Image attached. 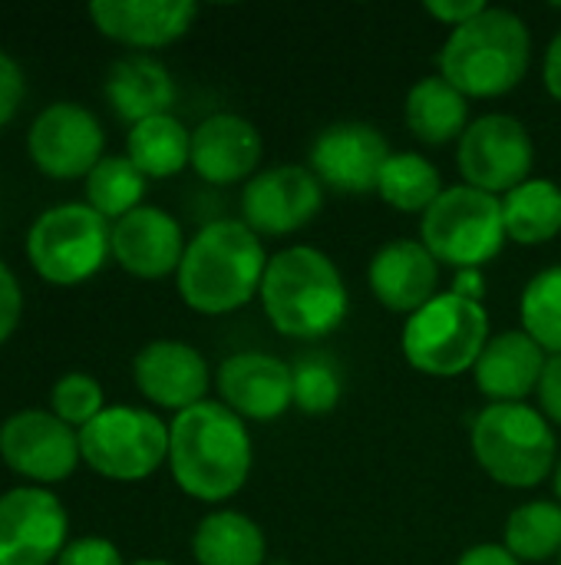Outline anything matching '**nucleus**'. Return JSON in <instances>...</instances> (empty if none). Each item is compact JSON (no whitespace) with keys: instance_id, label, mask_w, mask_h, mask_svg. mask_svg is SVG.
<instances>
[{"instance_id":"ddd939ff","label":"nucleus","mask_w":561,"mask_h":565,"mask_svg":"<svg viewBox=\"0 0 561 565\" xmlns=\"http://www.w3.org/2000/svg\"><path fill=\"white\" fill-rule=\"evenodd\" d=\"M106 149V132L83 103H50L26 132L30 162L50 179H86Z\"/></svg>"},{"instance_id":"1a4fd4ad","label":"nucleus","mask_w":561,"mask_h":565,"mask_svg":"<svg viewBox=\"0 0 561 565\" xmlns=\"http://www.w3.org/2000/svg\"><path fill=\"white\" fill-rule=\"evenodd\" d=\"M79 454L112 483H142L169 463V424L142 407H106L79 430Z\"/></svg>"},{"instance_id":"c03bdc74","label":"nucleus","mask_w":561,"mask_h":565,"mask_svg":"<svg viewBox=\"0 0 561 565\" xmlns=\"http://www.w3.org/2000/svg\"><path fill=\"white\" fill-rule=\"evenodd\" d=\"M555 565H561V556H559V559H555Z\"/></svg>"},{"instance_id":"ea45409f","label":"nucleus","mask_w":561,"mask_h":565,"mask_svg":"<svg viewBox=\"0 0 561 565\" xmlns=\"http://www.w3.org/2000/svg\"><path fill=\"white\" fill-rule=\"evenodd\" d=\"M453 295H460V298H466V301H479V305H483V295H486L483 268H463V271H453Z\"/></svg>"},{"instance_id":"a878e982","label":"nucleus","mask_w":561,"mask_h":565,"mask_svg":"<svg viewBox=\"0 0 561 565\" xmlns=\"http://www.w3.org/2000/svg\"><path fill=\"white\" fill-rule=\"evenodd\" d=\"M126 156L145 179H172L192 166V132L172 113L142 119L126 136Z\"/></svg>"},{"instance_id":"72a5a7b5","label":"nucleus","mask_w":561,"mask_h":565,"mask_svg":"<svg viewBox=\"0 0 561 565\" xmlns=\"http://www.w3.org/2000/svg\"><path fill=\"white\" fill-rule=\"evenodd\" d=\"M56 565H126L122 553L116 543L103 540V536H79L69 540L66 550L60 553Z\"/></svg>"},{"instance_id":"c85d7f7f","label":"nucleus","mask_w":561,"mask_h":565,"mask_svg":"<svg viewBox=\"0 0 561 565\" xmlns=\"http://www.w3.org/2000/svg\"><path fill=\"white\" fill-rule=\"evenodd\" d=\"M519 563H549L561 556V503L532 500L506 520V543Z\"/></svg>"},{"instance_id":"37998d69","label":"nucleus","mask_w":561,"mask_h":565,"mask_svg":"<svg viewBox=\"0 0 561 565\" xmlns=\"http://www.w3.org/2000/svg\"><path fill=\"white\" fill-rule=\"evenodd\" d=\"M132 565H172V563H165V559H139V563H132Z\"/></svg>"},{"instance_id":"a19ab883","label":"nucleus","mask_w":561,"mask_h":565,"mask_svg":"<svg viewBox=\"0 0 561 565\" xmlns=\"http://www.w3.org/2000/svg\"><path fill=\"white\" fill-rule=\"evenodd\" d=\"M542 83H546V89L561 103V30L559 36L549 43V50H546V60H542Z\"/></svg>"},{"instance_id":"f8f14e48","label":"nucleus","mask_w":561,"mask_h":565,"mask_svg":"<svg viewBox=\"0 0 561 565\" xmlns=\"http://www.w3.org/2000/svg\"><path fill=\"white\" fill-rule=\"evenodd\" d=\"M69 543V516L46 487L0 493V565H56Z\"/></svg>"},{"instance_id":"7c9ffc66","label":"nucleus","mask_w":561,"mask_h":565,"mask_svg":"<svg viewBox=\"0 0 561 565\" xmlns=\"http://www.w3.org/2000/svg\"><path fill=\"white\" fill-rule=\"evenodd\" d=\"M522 331L552 358L561 354V265L539 271L519 301Z\"/></svg>"},{"instance_id":"7ed1b4c3","label":"nucleus","mask_w":561,"mask_h":565,"mask_svg":"<svg viewBox=\"0 0 561 565\" xmlns=\"http://www.w3.org/2000/svg\"><path fill=\"white\" fill-rule=\"evenodd\" d=\"M258 298L274 331L298 341L334 334L350 308L341 268L311 245H291L271 255Z\"/></svg>"},{"instance_id":"79ce46f5","label":"nucleus","mask_w":561,"mask_h":565,"mask_svg":"<svg viewBox=\"0 0 561 565\" xmlns=\"http://www.w3.org/2000/svg\"><path fill=\"white\" fill-rule=\"evenodd\" d=\"M552 477H555L552 483H555V497H559V503H561V460H559V467H555V473H552Z\"/></svg>"},{"instance_id":"473e14b6","label":"nucleus","mask_w":561,"mask_h":565,"mask_svg":"<svg viewBox=\"0 0 561 565\" xmlns=\"http://www.w3.org/2000/svg\"><path fill=\"white\" fill-rule=\"evenodd\" d=\"M50 407H53V414H56L63 424H69V427L79 434L89 420H96V417L106 411L103 384H99L96 377L83 374V371H69V374H63V377L53 384V391H50Z\"/></svg>"},{"instance_id":"4be33fe9","label":"nucleus","mask_w":561,"mask_h":565,"mask_svg":"<svg viewBox=\"0 0 561 565\" xmlns=\"http://www.w3.org/2000/svg\"><path fill=\"white\" fill-rule=\"evenodd\" d=\"M546 364L549 354L526 331H506L489 338L473 367V381L489 404H526V397L539 391Z\"/></svg>"},{"instance_id":"393cba45","label":"nucleus","mask_w":561,"mask_h":565,"mask_svg":"<svg viewBox=\"0 0 561 565\" xmlns=\"http://www.w3.org/2000/svg\"><path fill=\"white\" fill-rule=\"evenodd\" d=\"M192 556L198 565H265L268 540L251 516L215 510L195 526Z\"/></svg>"},{"instance_id":"6e6552de","label":"nucleus","mask_w":561,"mask_h":565,"mask_svg":"<svg viewBox=\"0 0 561 565\" xmlns=\"http://www.w3.org/2000/svg\"><path fill=\"white\" fill-rule=\"evenodd\" d=\"M420 242L427 252L453 271L483 268L506 245L503 199L473 185L443 189V195L423 212Z\"/></svg>"},{"instance_id":"dca6fc26","label":"nucleus","mask_w":561,"mask_h":565,"mask_svg":"<svg viewBox=\"0 0 561 565\" xmlns=\"http://www.w3.org/2000/svg\"><path fill=\"white\" fill-rule=\"evenodd\" d=\"M222 404L241 420H278L294 404V367L265 351H241L222 361L218 374Z\"/></svg>"},{"instance_id":"9d476101","label":"nucleus","mask_w":561,"mask_h":565,"mask_svg":"<svg viewBox=\"0 0 561 565\" xmlns=\"http://www.w3.org/2000/svg\"><path fill=\"white\" fill-rule=\"evenodd\" d=\"M456 159L466 185L503 199L532 179L536 142L516 116L486 113L463 132Z\"/></svg>"},{"instance_id":"412c9836","label":"nucleus","mask_w":561,"mask_h":565,"mask_svg":"<svg viewBox=\"0 0 561 565\" xmlns=\"http://www.w3.org/2000/svg\"><path fill=\"white\" fill-rule=\"evenodd\" d=\"M374 298L397 315H417L440 295V262L423 242L393 238L387 242L367 268Z\"/></svg>"},{"instance_id":"cd10ccee","label":"nucleus","mask_w":561,"mask_h":565,"mask_svg":"<svg viewBox=\"0 0 561 565\" xmlns=\"http://www.w3.org/2000/svg\"><path fill=\"white\" fill-rule=\"evenodd\" d=\"M377 195L397 212H427L443 195V179L420 152H393L380 172Z\"/></svg>"},{"instance_id":"f03ea898","label":"nucleus","mask_w":561,"mask_h":565,"mask_svg":"<svg viewBox=\"0 0 561 565\" xmlns=\"http://www.w3.org/2000/svg\"><path fill=\"white\" fill-rule=\"evenodd\" d=\"M265 242L241 218H215L188 238L179 265V298L198 315H231L261 295Z\"/></svg>"},{"instance_id":"5701e85b","label":"nucleus","mask_w":561,"mask_h":565,"mask_svg":"<svg viewBox=\"0 0 561 565\" xmlns=\"http://www.w3.org/2000/svg\"><path fill=\"white\" fill-rule=\"evenodd\" d=\"M106 99L119 119L129 126L165 116L175 106V79L172 73L149 53H129L112 63L106 76Z\"/></svg>"},{"instance_id":"0eeeda50","label":"nucleus","mask_w":561,"mask_h":565,"mask_svg":"<svg viewBox=\"0 0 561 565\" xmlns=\"http://www.w3.org/2000/svg\"><path fill=\"white\" fill-rule=\"evenodd\" d=\"M109 255L112 222H106L86 202H63L46 209L26 232V258L33 271L56 288L89 281Z\"/></svg>"},{"instance_id":"c756f323","label":"nucleus","mask_w":561,"mask_h":565,"mask_svg":"<svg viewBox=\"0 0 561 565\" xmlns=\"http://www.w3.org/2000/svg\"><path fill=\"white\" fill-rule=\"evenodd\" d=\"M145 175L129 162V156H103V162L86 175V205L106 222H119L142 205Z\"/></svg>"},{"instance_id":"a211bd4d","label":"nucleus","mask_w":561,"mask_h":565,"mask_svg":"<svg viewBox=\"0 0 561 565\" xmlns=\"http://www.w3.org/2000/svg\"><path fill=\"white\" fill-rule=\"evenodd\" d=\"M185 248L188 242L182 225L159 205H139L126 218L112 222V258L136 278L159 281L179 275Z\"/></svg>"},{"instance_id":"f704fd0d","label":"nucleus","mask_w":561,"mask_h":565,"mask_svg":"<svg viewBox=\"0 0 561 565\" xmlns=\"http://www.w3.org/2000/svg\"><path fill=\"white\" fill-rule=\"evenodd\" d=\"M23 93H26L23 70L17 66V60L7 50H0V129L17 116Z\"/></svg>"},{"instance_id":"423d86ee","label":"nucleus","mask_w":561,"mask_h":565,"mask_svg":"<svg viewBox=\"0 0 561 565\" xmlns=\"http://www.w3.org/2000/svg\"><path fill=\"white\" fill-rule=\"evenodd\" d=\"M489 344V315L479 301L453 291L436 295L403 324V358L427 377H460L476 367Z\"/></svg>"},{"instance_id":"4468645a","label":"nucleus","mask_w":561,"mask_h":565,"mask_svg":"<svg viewBox=\"0 0 561 565\" xmlns=\"http://www.w3.org/2000/svg\"><path fill=\"white\" fill-rule=\"evenodd\" d=\"M321 205H324V185L311 169L274 166L251 175V182H245L241 222L258 238H281L311 225L321 215Z\"/></svg>"},{"instance_id":"c9c22d12","label":"nucleus","mask_w":561,"mask_h":565,"mask_svg":"<svg viewBox=\"0 0 561 565\" xmlns=\"http://www.w3.org/2000/svg\"><path fill=\"white\" fill-rule=\"evenodd\" d=\"M23 315V291L17 275L0 262V348L13 338L17 324Z\"/></svg>"},{"instance_id":"4c0bfd02","label":"nucleus","mask_w":561,"mask_h":565,"mask_svg":"<svg viewBox=\"0 0 561 565\" xmlns=\"http://www.w3.org/2000/svg\"><path fill=\"white\" fill-rule=\"evenodd\" d=\"M486 10V3L483 0H463V3H450V0H430L427 3V13L430 17H436L440 23H446V26H463V23H470L473 17H479Z\"/></svg>"},{"instance_id":"2eb2a0df","label":"nucleus","mask_w":561,"mask_h":565,"mask_svg":"<svg viewBox=\"0 0 561 565\" xmlns=\"http://www.w3.org/2000/svg\"><path fill=\"white\" fill-rule=\"evenodd\" d=\"M387 136L370 122H334L317 132L311 146V172L321 185L347 195L377 192L380 172L390 159Z\"/></svg>"},{"instance_id":"bb28decb","label":"nucleus","mask_w":561,"mask_h":565,"mask_svg":"<svg viewBox=\"0 0 561 565\" xmlns=\"http://www.w3.org/2000/svg\"><path fill=\"white\" fill-rule=\"evenodd\" d=\"M506 238L516 245H546L561 232V189L552 179H529L503 195Z\"/></svg>"},{"instance_id":"aec40b11","label":"nucleus","mask_w":561,"mask_h":565,"mask_svg":"<svg viewBox=\"0 0 561 565\" xmlns=\"http://www.w3.org/2000/svg\"><path fill=\"white\" fill-rule=\"evenodd\" d=\"M265 156L258 126L238 113H215L192 129V169L208 185L251 182Z\"/></svg>"},{"instance_id":"2f4dec72","label":"nucleus","mask_w":561,"mask_h":565,"mask_svg":"<svg viewBox=\"0 0 561 565\" xmlns=\"http://www.w3.org/2000/svg\"><path fill=\"white\" fill-rule=\"evenodd\" d=\"M344 381L331 358L308 354L294 364V407L304 414H331L341 404Z\"/></svg>"},{"instance_id":"e433bc0d","label":"nucleus","mask_w":561,"mask_h":565,"mask_svg":"<svg viewBox=\"0 0 561 565\" xmlns=\"http://www.w3.org/2000/svg\"><path fill=\"white\" fill-rule=\"evenodd\" d=\"M539 401H542V414L549 417V424L561 427V354H552L539 384Z\"/></svg>"},{"instance_id":"f3484780","label":"nucleus","mask_w":561,"mask_h":565,"mask_svg":"<svg viewBox=\"0 0 561 565\" xmlns=\"http://www.w3.org/2000/svg\"><path fill=\"white\" fill-rule=\"evenodd\" d=\"M132 381L139 394L162 411H188L208 401L212 371L208 361L185 341H149L132 361Z\"/></svg>"},{"instance_id":"6ab92c4d","label":"nucleus","mask_w":561,"mask_h":565,"mask_svg":"<svg viewBox=\"0 0 561 565\" xmlns=\"http://www.w3.org/2000/svg\"><path fill=\"white\" fill-rule=\"evenodd\" d=\"M198 17L188 0H93V26L132 50H162L182 40Z\"/></svg>"},{"instance_id":"58836bf2","label":"nucleus","mask_w":561,"mask_h":565,"mask_svg":"<svg viewBox=\"0 0 561 565\" xmlns=\"http://www.w3.org/2000/svg\"><path fill=\"white\" fill-rule=\"evenodd\" d=\"M456 565H522L506 546L499 543H479V546H470L460 563Z\"/></svg>"},{"instance_id":"b1692460","label":"nucleus","mask_w":561,"mask_h":565,"mask_svg":"<svg viewBox=\"0 0 561 565\" xmlns=\"http://www.w3.org/2000/svg\"><path fill=\"white\" fill-rule=\"evenodd\" d=\"M407 126L427 146H446L470 129V99L440 73L423 76L407 93Z\"/></svg>"},{"instance_id":"39448f33","label":"nucleus","mask_w":561,"mask_h":565,"mask_svg":"<svg viewBox=\"0 0 561 565\" xmlns=\"http://www.w3.org/2000/svg\"><path fill=\"white\" fill-rule=\"evenodd\" d=\"M476 463L509 490H532L559 467L549 417L529 404H489L470 427Z\"/></svg>"},{"instance_id":"9b49d317","label":"nucleus","mask_w":561,"mask_h":565,"mask_svg":"<svg viewBox=\"0 0 561 565\" xmlns=\"http://www.w3.org/2000/svg\"><path fill=\"white\" fill-rule=\"evenodd\" d=\"M0 457L3 463L30 480V487H53L76 473L79 434L63 424L53 411H20L0 424Z\"/></svg>"},{"instance_id":"20e7f679","label":"nucleus","mask_w":561,"mask_h":565,"mask_svg":"<svg viewBox=\"0 0 561 565\" xmlns=\"http://www.w3.org/2000/svg\"><path fill=\"white\" fill-rule=\"evenodd\" d=\"M532 60V36L519 13L486 7L470 23L456 26L440 53V76L466 99H496L513 93Z\"/></svg>"},{"instance_id":"f257e3e1","label":"nucleus","mask_w":561,"mask_h":565,"mask_svg":"<svg viewBox=\"0 0 561 565\" xmlns=\"http://www.w3.org/2000/svg\"><path fill=\"white\" fill-rule=\"evenodd\" d=\"M255 447L245 420L222 401H202L169 424V470L179 490L202 503H225L251 477Z\"/></svg>"}]
</instances>
